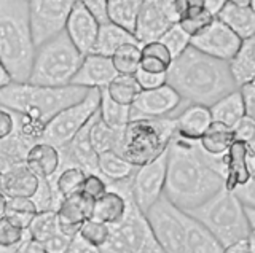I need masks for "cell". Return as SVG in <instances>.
<instances>
[{
  "label": "cell",
  "mask_w": 255,
  "mask_h": 253,
  "mask_svg": "<svg viewBox=\"0 0 255 253\" xmlns=\"http://www.w3.org/2000/svg\"><path fill=\"white\" fill-rule=\"evenodd\" d=\"M225 186L223 156L214 158L199 142L172 137L167 147L164 194L182 210H191Z\"/></svg>",
  "instance_id": "cell-1"
},
{
  "label": "cell",
  "mask_w": 255,
  "mask_h": 253,
  "mask_svg": "<svg viewBox=\"0 0 255 253\" xmlns=\"http://www.w3.org/2000/svg\"><path fill=\"white\" fill-rule=\"evenodd\" d=\"M166 83L179 92L183 102L211 107L220 97L238 89L230 62L188 46L166 74Z\"/></svg>",
  "instance_id": "cell-2"
},
{
  "label": "cell",
  "mask_w": 255,
  "mask_h": 253,
  "mask_svg": "<svg viewBox=\"0 0 255 253\" xmlns=\"http://www.w3.org/2000/svg\"><path fill=\"white\" fill-rule=\"evenodd\" d=\"M88 91L90 89L78 84L40 86L29 82H11L0 89V105L21 115L43 134L46 123L53 116L80 102Z\"/></svg>",
  "instance_id": "cell-3"
},
{
  "label": "cell",
  "mask_w": 255,
  "mask_h": 253,
  "mask_svg": "<svg viewBox=\"0 0 255 253\" xmlns=\"http://www.w3.org/2000/svg\"><path fill=\"white\" fill-rule=\"evenodd\" d=\"M37 46L26 0H0V62L13 82H27Z\"/></svg>",
  "instance_id": "cell-4"
},
{
  "label": "cell",
  "mask_w": 255,
  "mask_h": 253,
  "mask_svg": "<svg viewBox=\"0 0 255 253\" xmlns=\"http://www.w3.org/2000/svg\"><path fill=\"white\" fill-rule=\"evenodd\" d=\"M85 54L70 40L66 30L37 46L29 83L40 86H67L83 62Z\"/></svg>",
  "instance_id": "cell-5"
},
{
  "label": "cell",
  "mask_w": 255,
  "mask_h": 253,
  "mask_svg": "<svg viewBox=\"0 0 255 253\" xmlns=\"http://www.w3.org/2000/svg\"><path fill=\"white\" fill-rule=\"evenodd\" d=\"M187 212L198 218L217 237L223 250L238 239L251 234L243 201L235 191H230L225 186L204 204Z\"/></svg>",
  "instance_id": "cell-6"
},
{
  "label": "cell",
  "mask_w": 255,
  "mask_h": 253,
  "mask_svg": "<svg viewBox=\"0 0 255 253\" xmlns=\"http://www.w3.org/2000/svg\"><path fill=\"white\" fill-rule=\"evenodd\" d=\"M175 136V116L139 118L123 128L118 153L135 168L158 158L169 147Z\"/></svg>",
  "instance_id": "cell-7"
},
{
  "label": "cell",
  "mask_w": 255,
  "mask_h": 253,
  "mask_svg": "<svg viewBox=\"0 0 255 253\" xmlns=\"http://www.w3.org/2000/svg\"><path fill=\"white\" fill-rule=\"evenodd\" d=\"M99 252L115 253H153L163 252L155 239L150 223L137 204L132 199V193L128 199V209L123 220L110 226L107 242Z\"/></svg>",
  "instance_id": "cell-8"
},
{
  "label": "cell",
  "mask_w": 255,
  "mask_h": 253,
  "mask_svg": "<svg viewBox=\"0 0 255 253\" xmlns=\"http://www.w3.org/2000/svg\"><path fill=\"white\" fill-rule=\"evenodd\" d=\"M99 105L101 89L91 88L82 100L61 110L58 115L46 123L42 140L58 148L67 145L90 123L91 118L99 112Z\"/></svg>",
  "instance_id": "cell-9"
},
{
  "label": "cell",
  "mask_w": 255,
  "mask_h": 253,
  "mask_svg": "<svg viewBox=\"0 0 255 253\" xmlns=\"http://www.w3.org/2000/svg\"><path fill=\"white\" fill-rule=\"evenodd\" d=\"M145 217L163 252L185 253L183 210L179 209L169 197L163 194L145 212Z\"/></svg>",
  "instance_id": "cell-10"
},
{
  "label": "cell",
  "mask_w": 255,
  "mask_h": 253,
  "mask_svg": "<svg viewBox=\"0 0 255 253\" xmlns=\"http://www.w3.org/2000/svg\"><path fill=\"white\" fill-rule=\"evenodd\" d=\"M35 46L66 30L67 19L78 0H26Z\"/></svg>",
  "instance_id": "cell-11"
},
{
  "label": "cell",
  "mask_w": 255,
  "mask_h": 253,
  "mask_svg": "<svg viewBox=\"0 0 255 253\" xmlns=\"http://www.w3.org/2000/svg\"><path fill=\"white\" fill-rule=\"evenodd\" d=\"M167 150L143 166L135 168L131 177V193L137 207L145 213L164 194Z\"/></svg>",
  "instance_id": "cell-12"
},
{
  "label": "cell",
  "mask_w": 255,
  "mask_h": 253,
  "mask_svg": "<svg viewBox=\"0 0 255 253\" xmlns=\"http://www.w3.org/2000/svg\"><path fill=\"white\" fill-rule=\"evenodd\" d=\"M177 22L179 16L174 0H142L134 35L140 45L155 42Z\"/></svg>",
  "instance_id": "cell-13"
},
{
  "label": "cell",
  "mask_w": 255,
  "mask_h": 253,
  "mask_svg": "<svg viewBox=\"0 0 255 253\" xmlns=\"http://www.w3.org/2000/svg\"><path fill=\"white\" fill-rule=\"evenodd\" d=\"M185 104L179 92L167 83L155 89H142L131 104V120L175 116Z\"/></svg>",
  "instance_id": "cell-14"
},
{
  "label": "cell",
  "mask_w": 255,
  "mask_h": 253,
  "mask_svg": "<svg viewBox=\"0 0 255 253\" xmlns=\"http://www.w3.org/2000/svg\"><path fill=\"white\" fill-rule=\"evenodd\" d=\"M241 38L227 24H223L219 18H214L203 32L191 37V46H195L196 50L203 51L204 54L227 62L235 58L239 46H241Z\"/></svg>",
  "instance_id": "cell-15"
},
{
  "label": "cell",
  "mask_w": 255,
  "mask_h": 253,
  "mask_svg": "<svg viewBox=\"0 0 255 253\" xmlns=\"http://www.w3.org/2000/svg\"><path fill=\"white\" fill-rule=\"evenodd\" d=\"M101 22L94 14L80 2L74 6L66 24V32L74 45L85 56L93 53L96 40H98Z\"/></svg>",
  "instance_id": "cell-16"
},
{
  "label": "cell",
  "mask_w": 255,
  "mask_h": 253,
  "mask_svg": "<svg viewBox=\"0 0 255 253\" xmlns=\"http://www.w3.org/2000/svg\"><path fill=\"white\" fill-rule=\"evenodd\" d=\"M91 120L67 145L59 148V152H61V168L59 169L69 168V166H78V168H82L86 173H99V169H98V156L99 155L94 150V147L91 144V139H90Z\"/></svg>",
  "instance_id": "cell-17"
},
{
  "label": "cell",
  "mask_w": 255,
  "mask_h": 253,
  "mask_svg": "<svg viewBox=\"0 0 255 253\" xmlns=\"http://www.w3.org/2000/svg\"><path fill=\"white\" fill-rule=\"evenodd\" d=\"M93 209L94 199L83 191L64 197L56 210L59 218V231L69 237H74L80 231L83 221L93 218Z\"/></svg>",
  "instance_id": "cell-18"
},
{
  "label": "cell",
  "mask_w": 255,
  "mask_h": 253,
  "mask_svg": "<svg viewBox=\"0 0 255 253\" xmlns=\"http://www.w3.org/2000/svg\"><path fill=\"white\" fill-rule=\"evenodd\" d=\"M118 75L112 59L98 53H90L83 58V62L72 80V84L83 86V88H107L109 83Z\"/></svg>",
  "instance_id": "cell-19"
},
{
  "label": "cell",
  "mask_w": 255,
  "mask_h": 253,
  "mask_svg": "<svg viewBox=\"0 0 255 253\" xmlns=\"http://www.w3.org/2000/svg\"><path fill=\"white\" fill-rule=\"evenodd\" d=\"M211 124V110L204 105L185 104L175 115V134L185 140L198 142Z\"/></svg>",
  "instance_id": "cell-20"
},
{
  "label": "cell",
  "mask_w": 255,
  "mask_h": 253,
  "mask_svg": "<svg viewBox=\"0 0 255 253\" xmlns=\"http://www.w3.org/2000/svg\"><path fill=\"white\" fill-rule=\"evenodd\" d=\"M252 177V170L247 164L244 142L235 140L228 152L223 156V178L225 188L230 191H236L238 188L244 186Z\"/></svg>",
  "instance_id": "cell-21"
},
{
  "label": "cell",
  "mask_w": 255,
  "mask_h": 253,
  "mask_svg": "<svg viewBox=\"0 0 255 253\" xmlns=\"http://www.w3.org/2000/svg\"><path fill=\"white\" fill-rule=\"evenodd\" d=\"M183 226H185V253H222L225 252L209 229L201 221L183 210Z\"/></svg>",
  "instance_id": "cell-22"
},
{
  "label": "cell",
  "mask_w": 255,
  "mask_h": 253,
  "mask_svg": "<svg viewBox=\"0 0 255 253\" xmlns=\"http://www.w3.org/2000/svg\"><path fill=\"white\" fill-rule=\"evenodd\" d=\"M26 164L38 178H53L61 168V152L58 147L40 140L29 148Z\"/></svg>",
  "instance_id": "cell-23"
},
{
  "label": "cell",
  "mask_w": 255,
  "mask_h": 253,
  "mask_svg": "<svg viewBox=\"0 0 255 253\" xmlns=\"http://www.w3.org/2000/svg\"><path fill=\"white\" fill-rule=\"evenodd\" d=\"M40 178L26 163L16 164L2 172V193L6 197H32L35 194Z\"/></svg>",
  "instance_id": "cell-24"
},
{
  "label": "cell",
  "mask_w": 255,
  "mask_h": 253,
  "mask_svg": "<svg viewBox=\"0 0 255 253\" xmlns=\"http://www.w3.org/2000/svg\"><path fill=\"white\" fill-rule=\"evenodd\" d=\"M215 18L227 24L241 40L255 34V11L251 5H236L228 2Z\"/></svg>",
  "instance_id": "cell-25"
},
{
  "label": "cell",
  "mask_w": 255,
  "mask_h": 253,
  "mask_svg": "<svg viewBox=\"0 0 255 253\" xmlns=\"http://www.w3.org/2000/svg\"><path fill=\"white\" fill-rule=\"evenodd\" d=\"M128 43H139L137 38L132 32L126 30L125 27L115 24V22L107 21L102 22L99 27L98 40H96L93 53L102 54V56H112L120 46L128 45Z\"/></svg>",
  "instance_id": "cell-26"
},
{
  "label": "cell",
  "mask_w": 255,
  "mask_h": 253,
  "mask_svg": "<svg viewBox=\"0 0 255 253\" xmlns=\"http://www.w3.org/2000/svg\"><path fill=\"white\" fill-rule=\"evenodd\" d=\"M209 110H211L212 121H217V123L227 124L230 128H233V126L246 115V107H244L241 91L238 88L235 91L228 92L227 96H223L217 102H214L209 107Z\"/></svg>",
  "instance_id": "cell-27"
},
{
  "label": "cell",
  "mask_w": 255,
  "mask_h": 253,
  "mask_svg": "<svg viewBox=\"0 0 255 253\" xmlns=\"http://www.w3.org/2000/svg\"><path fill=\"white\" fill-rule=\"evenodd\" d=\"M230 69L238 86L255 80V34L241 42L235 58L230 61Z\"/></svg>",
  "instance_id": "cell-28"
},
{
  "label": "cell",
  "mask_w": 255,
  "mask_h": 253,
  "mask_svg": "<svg viewBox=\"0 0 255 253\" xmlns=\"http://www.w3.org/2000/svg\"><path fill=\"white\" fill-rule=\"evenodd\" d=\"M32 145L34 144L27 137H24L18 128L11 136L0 140V172H5L16 164L26 163L27 152Z\"/></svg>",
  "instance_id": "cell-29"
},
{
  "label": "cell",
  "mask_w": 255,
  "mask_h": 253,
  "mask_svg": "<svg viewBox=\"0 0 255 253\" xmlns=\"http://www.w3.org/2000/svg\"><path fill=\"white\" fill-rule=\"evenodd\" d=\"M236 139L233 128H230L227 124H222L217 121H212V124L207 128V131L203 134V137L199 139V147H201L207 155L214 158L225 156L228 148L231 147Z\"/></svg>",
  "instance_id": "cell-30"
},
{
  "label": "cell",
  "mask_w": 255,
  "mask_h": 253,
  "mask_svg": "<svg viewBox=\"0 0 255 253\" xmlns=\"http://www.w3.org/2000/svg\"><path fill=\"white\" fill-rule=\"evenodd\" d=\"M172 56L169 50L159 42H148L143 43L140 48V64L139 69L145 70L150 74H167L171 64H172Z\"/></svg>",
  "instance_id": "cell-31"
},
{
  "label": "cell",
  "mask_w": 255,
  "mask_h": 253,
  "mask_svg": "<svg viewBox=\"0 0 255 253\" xmlns=\"http://www.w3.org/2000/svg\"><path fill=\"white\" fill-rule=\"evenodd\" d=\"M98 169L109 183V181H118L131 177L135 170V166L131 164L123 155H120L115 150H109V152L99 153Z\"/></svg>",
  "instance_id": "cell-32"
},
{
  "label": "cell",
  "mask_w": 255,
  "mask_h": 253,
  "mask_svg": "<svg viewBox=\"0 0 255 253\" xmlns=\"http://www.w3.org/2000/svg\"><path fill=\"white\" fill-rule=\"evenodd\" d=\"M122 136H123V128L115 129L106 124L99 116V112L94 115L90 126V139L94 150L99 153L109 152V150H115L118 152L120 144H122Z\"/></svg>",
  "instance_id": "cell-33"
},
{
  "label": "cell",
  "mask_w": 255,
  "mask_h": 253,
  "mask_svg": "<svg viewBox=\"0 0 255 253\" xmlns=\"http://www.w3.org/2000/svg\"><path fill=\"white\" fill-rule=\"evenodd\" d=\"M101 120L109 124L110 128L122 129L131 120V105H123L114 100L106 88L101 89V105H99Z\"/></svg>",
  "instance_id": "cell-34"
},
{
  "label": "cell",
  "mask_w": 255,
  "mask_h": 253,
  "mask_svg": "<svg viewBox=\"0 0 255 253\" xmlns=\"http://www.w3.org/2000/svg\"><path fill=\"white\" fill-rule=\"evenodd\" d=\"M140 5L142 0H109L107 3L109 21L115 22V24L122 26L134 34Z\"/></svg>",
  "instance_id": "cell-35"
},
{
  "label": "cell",
  "mask_w": 255,
  "mask_h": 253,
  "mask_svg": "<svg viewBox=\"0 0 255 253\" xmlns=\"http://www.w3.org/2000/svg\"><path fill=\"white\" fill-rule=\"evenodd\" d=\"M106 89L112 99L123 105H131L134 99L137 97L139 92L142 91L135 75H123V74H118L114 80L109 83Z\"/></svg>",
  "instance_id": "cell-36"
},
{
  "label": "cell",
  "mask_w": 255,
  "mask_h": 253,
  "mask_svg": "<svg viewBox=\"0 0 255 253\" xmlns=\"http://www.w3.org/2000/svg\"><path fill=\"white\" fill-rule=\"evenodd\" d=\"M85 177L86 172L78 166H69V168L59 169V172L53 177V183L61 199L82 191Z\"/></svg>",
  "instance_id": "cell-37"
},
{
  "label": "cell",
  "mask_w": 255,
  "mask_h": 253,
  "mask_svg": "<svg viewBox=\"0 0 255 253\" xmlns=\"http://www.w3.org/2000/svg\"><path fill=\"white\" fill-rule=\"evenodd\" d=\"M38 212L32 197H6L5 217L21 228H27Z\"/></svg>",
  "instance_id": "cell-38"
},
{
  "label": "cell",
  "mask_w": 255,
  "mask_h": 253,
  "mask_svg": "<svg viewBox=\"0 0 255 253\" xmlns=\"http://www.w3.org/2000/svg\"><path fill=\"white\" fill-rule=\"evenodd\" d=\"M27 231L30 237L45 242L50 239L51 236L59 233V218L56 210H38L34 218H32L30 225L27 226Z\"/></svg>",
  "instance_id": "cell-39"
},
{
  "label": "cell",
  "mask_w": 255,
  "mask_h": 253,
  "mask_svg": "<svg viewBox=\"0 0 255 253\" xmlns=\"http://www.w3.org/2000/svg\"><path fill=\"white\" fill-rule=\"evenodd\" d=\"M140 43H128L120 46V48L112 54V64L118 74L123 75H134L139 70L140 64Z\"/></svg>",
  "instance_id": "cell-40"
},
{
  "label": "cell",
  "mask_w": 255,
  "mask_h": 253,
  "mask_svg": "<svg viewBox=\"0 0 255 253\" xmlns=\"http://www.w3.org/2000/svg\"><path fill=\"white\" fill-rule=\"evenodd\" d=\"M27 236V228L14 225L6 217L0 218V250L18 252L19 245Z\"/></svg>",
  "instance_id": "cell-41"
},
{
  "label": "cell",
  "mask_w": 255,
  "mask_h": 253,
  "mask_svg": "<svg viewBox=\"0 0 255 253\" xmlns=\"http://www.w3.org/2000/svg\"><path fill=\"white\" fill-rule=\"evenodd\" d=\"M159 42L169 50L172 59H175L191 45V37L180 27V24L177 22V24L169 27L161 37H159Z\"/></svg>",
  "instance_id": "cell-42"
},
{
  "label": "cell",
  "mask_w": 255,
  "mask_h": 253,
  "mask_svg": "<svg viewBox=\"0 0 255 253\" xmlns=\"http://www.w3.org/2000/svg\"><path fill=\"white\" fill-rule=\"evenodd\" d=\"M78 233L83 239H86L91 245H94L96 249L101 250V247L109 239L110 226L102 223V221H99V220L90 218V220L83 221V225H82V228H80Z\"/></svg>",
  "instance_id": "cell-43"
},
{
  "label": "cell",
  "mask_w": 255,
  "mask_h": 253,
  "mask_svg": "<svg viewBox=\"0 0 255 253\" xmlns=\"http://www.w3.org/2000/svg\"><path fill=\"white\" fill-rule=\"evenodd\" d=\"M174 5L179 16V22L183 19L198 16V14L206 11L204 0H174Z\"/></svg>",
  "instance_id": "cell-44"
},
{
  "label": "cell",
  "mask_w": 255,
  "mask_h": 253,
  "mask_svg": "<svg viewBox=\"0 0 255 253\" xmlns=\"http://www.w3.org/2000/svg\"><path fill=\"white\" fill-rule=\"evenodd\" d=\"M82 191L93 199H98L101 194L107 191V180L101 173H86Z\"/></svg>",
  "instance_id": "cell-45"
},
{
  "label": "cell",
  "mask_w": 255,
  "mask_h": 253,
  "mask_svg": "<svg viewBox=\"0 0 255 253\" xmlns=\"http://www.w3.org/2000/svg\"><path fill=\"white\" fill-rule=\"evenodd\" d=\"M212 19H214V16H211L209 13L204 11L201 14H198V16H193V18H188V19L180 21L179 24H180V27L185 30V32L190 37H195L199 32H203V30L211 24Z\"/></svg>",
  "instance_id": "cell-46"
},
{
  "label": "cell",
  "mask_w": 255,
  "mask_h": 253,
  "mask_svg": "<svg viewBox=\"0 0 255 253\" xmlns=\"http://www.w3.org/2000/svg\"><path fill=\"white\" fill-rule=\"evenodd\" d=\"M134 75L137 78L142 89H155L166 84V74H150L139 69Z\"/></svg>",
  "instance_id": "cell-47"
},
{
  "label": "cell",
  "mask_w": 255,
  "mask_h": 253,
  "mask_svg": "<svg viewBox=\"0 0 255 253\" xmlns=\"http://www.w3.org/2000/svg\"><path fill=\"white\" fill-rule=\"evenodd\" d=\"M72 237L62 234L61 231L56 233L54 236H51L50 239H46L43 242L46 253H67L69 245H70Z\"/></svg>",
  "instance_id": "cell-48"
},
{
  "label": "cell",
  "mask_w": 255,
  "mask_h": 253,
  "mask_svg": "<svg viewBox=\"0 0 255 253\" xmlns=\"http://www.w3.org/2000/svg\"><path fill=\"white\" fill-rule=\"evenodd\" d=\"M16 113L0 105V140L11 136L16 129Z\"/></svg>",
  "instance_id": "cell-49"
},
{
  "label": "cell",
  "mask_w": 255,
  "mask_h": 253,
  "mask_svg": "<svg viewBox=\"0 0 255 253\" xmlns=\"http://www.w3.org/2000/svg\"><path fill=\"white\" fill-rule=\"evenodd\" d=\"M239 91L243 94L246 115L255 121V80H251L243 86H239Z\"/></svg>",
  "instance_id": "cell-50"
},
{
  "label": "cell",
  "mask_w": 255,
  "mask_h": 253,
  "mask_svg": "<svg viewBox=\"0 0 255 253\" xmlns=\"http://www.w3.org/2000/svg\"><path fill=\"white\" fill-rule=\"evenodd\" d=\"M233 132H235L236 140L246 142L247 139H251L255 134V121L247 115H244L241 120L233 126Z\"/></svg>",
  "instance_id": "cell-51"
},
{
  "label": "cell",
  "mask_w": 255,
  "mask_h": 253,
  "mask_svg": "<svg viewBox=\"0 0 255 253\" xmlns=\"http://www.w3.org/2000/svg\"><path fill=\"white\" fill-rule=\"evenodd\" d=\"M88 10H90L96 18L99 19V22H107L109 16H107V3L109 0H80Z\"/></svg>",
  "instance_id": "cell-52"
},
{
  "label": "cell",
  "mask_w": 255,
  "mask_h": 253,
  "mask_svg": "<svg viewBox=\"0 0 255 253\" xmlns=\"http://www.w3.org/2000/svg\"><path fill=\"white\" fill-rule=\"evenodd\" d=\"M90 252H99V249H96L94 245H91L86 239H83V237L80 236V233H77L72 237L67 253H90Z\"/></svg>",
  "instance_id": "cell-53"
},
{
  "label": "cell",
  "mask_w": 255,
  "mask_h": 253,
  "mask_svg": "<svg viewBox=\"0 0 255 253\" xmlns=\"http://www.w3.org/2000/svg\"><path fill=\"white\" fill-rule=\"evenodd\" d=\"M227 253H251V247H249V236L243 237V239H238L236 242H233L231 245L225 249Z\"/></svg>",
  "instance_id": "cell-54"
},
{
  "label": "cell",
  "mask_w": 255,
  "mask_h": 253,
  "mask_svg": "<svg viewBox=\"0 0 255 253\" xmlns=\"http://www.w3.org/2000/svg\"><path fill=\"white\" fill-rule=\"evenodd\" d=\"M244 147H246V158H247V164H249V168L252 172H255V134L247 139L244 142Z\"/></svg>",
  "instance_id": "cell-55"
},
{
  "label": "cell",
  "mask_w": 255,
  "mask_h": 253,
  "mask_svg": "<svg viewBox=\"0 0 255 253\" xmlns=\"http://www.w3.org/2000/svg\"><path fill=\"white\" fill-rule=\"evenodd\" d=\"M227 3H228V0H204V8L211 16L215 18Z\"/></svg>",
  "instance_id": "cell-56"
},
{
  "label": "cell",
  "mask_w": 255,
  "mask_h": 253,
  "mask_svg": "<svg viewBox=\"0 0 255 253\" xmlns=\"http://www.w3.org/2000/svg\"><path fill=\"white\" fill-rule=\"evenodd\" d=\"M244 210H246L247 221H249L251 233H255V205H246L244 204Z\"/></svg>",
  "instance_id": "cell-57"
},
{
  "label": "cell",
  "mask_w": 255,
  "mask_h": 253,
  "mask_svg": "<svg viewBox=\"0 0 255 253\" xmlns=\"http://www.w3.org/2000/svg\"><path fill=\"white\" fill-rule=\"evenodd\" d=\"M11 82H13L11 75L8 74V70L5 69V66L0 62V89H2L3 86H6L8 83H11Z\"/></svg>",
  "instance_id": "cell-58"
},
{
  "label": "cell",
  "mask_w": 255,
  "mask_h": 253,
  "mask_svg": "<svg viewBox=\"0 0 255 253\" xmlns=\"http://www.w3.org/2000/svg\"><path fill=\"white\" fill-rule=\"evenodd\" d=\"M5 210H6V196L3 193H0V218L5 217Z\"/></svg>",
  "instance_id": "cell-59"
},
{
  "label": "cell",
  "mask_w": 255,
  "mask_h": 253,
  "mask_svg": "<svg viewBox=\"0 0 255 253\" xmlns=\"http://www.w3.org/2000/svg\"><path fill=\"white\" fill-rule=\"evenodd\" d=\"M249 247H251V253H255V233L249 234Z\"/></svg>",
  "instance_id": "cell-60"
},
{
  "label": "cell",
  "mask_w": 255,
  "mask_h": 253,
  "mask_svg": "<svg viewBox=\"0 0 255 253\" xmlns=\"http://www.w3.org/2000/svg\"><path fill=\"white\" fill-rule=\"evenodd\" d=\"M231 3H236V5H249L251 0H228Z\"/></svg>",
  "instance_id": "cell-61"
},
{
  "label": "cell",
  "mask_w": 255,
  "mask_h": 253,
  "mask_svg": "<svg viewBox=\"0 0 255 253\" xmlns=\"http://www.w3.org/2000/svg\"><path fill=\"white\" fill-rule=\"evenodd\" d=\"M251 6H252V10L255 11V0H251V3H249Z\"/></svg>",
  "instance_id": "cell-62"
},
{
  "label": "cell",
  "mask_w": 255,
  "mask_h": 253,
  "mask_svg": "<svg viewBox=\"0 0 255 253\" xmlns=\"http://www.w3.org/2000/svg\"><path fill=\"white\" fill-rule=\"evenodd\" d=\"M0 193H2V172H0Z\"/></svg>",
  "instance_id": "cell-63"
}]
</instances>
